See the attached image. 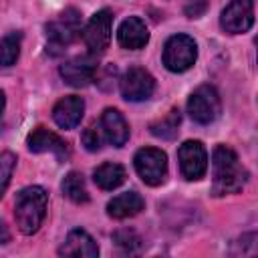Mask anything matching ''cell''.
<instances>
[{"mask_svg": "<svg viewBox=\"0 0 258 258\" xmlns=\"http://www.w3.org/2000/svg\"><path fill=\"white\" fill-rule=\"evenodd\" d=\"M143 208H145V202L137 191H123L113 200H109L107 214L115 220H125V218L137 216Z\"/></svg>", "mask_w": 258, "mask_h": 258, "instance_id": "17", "label": "cell"}, {"mask_svg": "<svg viewBox=\"0 0 258 258\" xmlns=\"http://www.w3.org/2000/svg\"><path fill=\"white\" fill-rule=\"evenodd\" d=\"M14 167H16V155L12 151H0V198L4 196L10 183Z\"/></svg>", "mask_w": 258, "mask_h": 258, "instance_id": "22", "label": "cell"}, {"mask_svg": "<svg viewBox=\"0 0 258 258\" xmlns=\"http://www.w3.org/2000/svg\"><path fill=\"white\" fill-rule=\"evenodd\" d=\"M26 145H28V149L34 151V153H46V151H50V153L56 155L58 161H64V159H69V155H71L69 143H67L64 139H60L56 133L48 131L46 127H36V129L28 135Z\"/></svg>", "mask_w": 258, "mask_h": 258, "instance_id": "12", "label": "cell"}, {"mask_svg": "<svg viewBox=\"0 0 258 258\" xmlns=\"http://www.w3.org/2000/svg\"><path fill=\"white\" fill-rule=\"evenodd\" d=\"M254 24V2L252 0H230L222 10L220 26L228 34L248 32Z\"/></svg>", "mask_w": 258, "mask_h": 258, "instance_id": "10", "label": "cell"}, {"mask_svg": "<svg viewBox=\"0 0 258 258\" xmlns=\"http://www.w3.org/2000/svg\"><path fill=\"white\" fill-rule=\"evenodd\" d=\"M125 177H127L125 167H123L121 163H111V161L99 165V167L95 169V173H93L95 183H97L101 189H107V191L119 187V185L125 181Z\"/></svg>", "mask_w": 258, "mask_h": 258, "instance_id": "18", "label": "cell"}, {"mask_svg": "<svg viewBox=\"0 0 258 258\" xmlns=\"http://www.w3.org/2000/svg\"><path fill=\"white\" fill-rule=\"evenodd\" d=\"M46 206H48V194L44 187L28 185L20 189L14 200V220L18 230L26 236L34 234L46 216Z\"/></svg>", "mask_w": 258, "mask_h": 258, "instance_id": "2", "label": "cell"}, {"mask_svg": "<svg viewBox=\"0 0 258 258\" xmlns=\"http://www.w3.org/2000/svg\"><path fill=\"white\" fill-rule=\"evenodd\" d=\"M60 256H75V258H95L99 256V246L93 236L81 228L71 230L62 246L58 248Z\"/></svg>", "mask_w": 258, "mask_h": 258, "instance_id": "14", "label": "cell"}, {"mask_svg": "<svg viewBox=\"0 0 258 258\" xmlns=\"http://www.w3.org/2000/svg\"><path fill=\"white\" fill-rule=\"evenodd\" d=\"M60 189L75 204H87L89 202V191H87V185H85V177L79 171H69L67 177L60 183Z\"/></svg>", "mask_w": 258, "mask_h": 258, "instance_id": "19", "label": "cell"}, {"mask_svg": "<svg viewBox=\"0 0 258 258\" xmlns=\"http://www.w3.org/2000/svg\"><path fill=\"white\" fill-rule=\"evenodd\" d=\"M22 32H10L0 40V67H12L20 56Z\"/></svg>", "mask_w": 258, "mask_h": 258, "instance_id": "21", "label": "cell"}, {"mask_svg": "<svg viewBox=\"0 0 258 258\" xmlns=\"http://www.w3.org/2000/svg\"><path fill=\"white\" fill-rule=\"evenodd\" d=\"M135 171L147 185H161L167 177V155L157 147H143L133 157Z\"/></svg>", "mask_w": 258, "mask_h": 258, "instance_id": "6", "label": "cell"}, {"mask_svg": "<svg viewBox=\"0 0 258 258\" xmlns=\"http://www.w3.org/2000/svg\"><path fill=\"white\" fill-rule=\"evenodd\" d=\"M81 12L77 8L62 10L46 24V42L52 52H60L81 36Z\"/></svg>", "mask_w": 258, "mask_h": 258, "instance_id": "3", "label": "cell"}, {"mask_svg": "<svg viewBox=\"0 0 258 258\" xmlns=\"http://www.w3.org/2000/svg\"><path fill=\"white\" fill-rule=\"evenodd\" d=\"M113 242H117V246L123 248L125 252H135L139 248L141 238L133 230H119L113 234Z\"/></svg>", "mask_w": 258, "mask_h": 258, "instance_id": "23", "label": "cell"}, {"mask_svg": "<svg viewBox=\"0 0 258 258\" xmlns=\"http://www.w3.org/2000/svg\"><path fill=\"white\" fill-rule=\"evenodd\" d=\"M111 24H113V12L103 8L95 12L87 22V26L81 30L83 42L91 54L99 56L101 52H105V48L111 42Z\"/></svg>", "mask_w": 258, "mask_h": 258, "instance_id": "7", "label": "cell"}, {"mask_svg": "<svg viewBox=\"0 0 258 258\" xmlns=\"http://www.w3.org/2000/svg\"><path fill=\"white\" fill-rule=\"evenodd\" d=\"M198 58V44L187 34H173L163 46V64L171 73H183L194 67Z\"/></svg>", "mask_w": 258, "mask_h": 258, "instance_id": "4", "label": "cell"}, {"mask_svg": "<svg viewBox=\"0 0 258 258\" xmlns=\"http://www.w3.org/2000/svg\"><path fill=\"white\" fill-rule=\"evenodd\" d=\"M119 91L127 101H133V103L147 101L155 91V79L151 77L149 71L141 67H131L121 75Z\"/></svg>", "mask_w": 258, "mask_h": 258, "instance_id": "8", "label": "cell"}, {"mask_svg": "<svg viewBox=\"0 0 258 258\" xmlns=\"http://www.w3.org/2000/svg\"><path fill=\"white\" fill-rule=\"evenodd\" d=\"M95 75H97V56L91 52L75 56L60 67V77L71 87H87L91 81H95Z\"/></svg>", "mask_w": 258, "mask_h": 258, "instance_id": "11", "label": "cell"}, {"mask_svg": "<svg viewBox=\"0 0 258 258\" xmlns=\"http://www.w3.org/2000/svg\"><path fill=\"white\" fill-rule=\"evenodd\" d=\"M222 111V101H220V95L218 91L212 87V85H202L198 87L189 99H187V113L189 117L200 123V125H210L218 119Z\"/></svg>", "mask_w": 258, "mask_h": 258, "instance_id": "5", "label": "cell"}, {"mask_svg": "<svg viewBox=\"0 0 258 258\" xmlns=\"http://www.w3.org/2000/svg\"><path fill=\"white\" fill-rule=\"evenodd\" d=\"M212 169H214V194L216 196L236 194L248 181V171L242 167L236 151L228 145H218L214 149Z\"/></svg>", "mask_w": 258, "mask_h": 258, "instance_id": "1", "label": "cell"}, {"mask_svg": "<svg viewBox=\"0 0 258 258\" xmlns=\"http://www.w3.org/2000/svg\"><path fill=\"white\" fill-rule=\"evenodd\" d=\"M210 6V0H183V12L187 18H200Z\"/></svg>", "mask_w": 258, "mask_h": 258, "instance_id": "25", "label": "cell"}, {"mask_svg": "<svg viewBox=\"0 0 258 258\" xmlns=\"http://www.w3.org/2000/svg\"><path fill=\"white\" fill-rule=\"evenodd\" d=\"M117 42L123 48H129V50L143 48L149 42V30H147L145 22L137 16L125 18L119 24V30H117Z\"/></svg>", "mask_w": 258, "mask_h": 258, "instance_id": "15", "label": "cell"}, {"mask_svg": "<svg viewBox=\"0 0 258 258\" xmlns=\"http://www.w3.org/2000/svg\"><path fill=\"white\" fill-rule=\"evenodd\" d=\"M179 121H181V115L177 109H169L161 119L153 121L149 125L151 133L155 137H161V139H173L177 135V127H179Z\"/></svg>", "mask_w": 258, "mask_h": 258, "instance_id": "20", "label": "cell"}, {"mask_svg": "<svg viewBox=\"0 0 258 258\" xmlns=\"http://www.w3.org/2000/svg\"><path fill=\"white\" fill-rule=\"evenodd\" d=\"M177 159H179V169L181 175L187 181H198L206 175L208 171V153L202 141L189 139L179 145L177 149Z\"/></svg>", "mask_w": 258, "mask_h": 258, "instance_id": "9", "label": "cell"}, {"mask_svg": "<svg viewBox=\"0 0 258 258\" xmlns=\"http://www.w3.org/2000/svg\"><path fill=\"white\" fill-rule=\"evenodd\" d=\"M99 127L103 131L105 139L115 147H123L127 143V139H129V125H127L125 117L113 107H107L103 111Z\"/></svg>", "mask_w": 258, "mask_h": 258, "instance_id": "16", "label": "cell"}, {"mask_svg": "<svg viewBox=\"0 0 258 258\" xmlns=\"http://www.w3.org/2000/svg\"><path fill=\"white\" fill-rule=\"evenodd\" d=\"M81 141H83V145H85L87 151H99V149H101V141H103L99 127H97V125H89V127L83 131Z\"/></svg>", "mask_w": 258, "mask_h": 258, "instance_id": "24", "label": "cell"}, {"mask_svg": "<svg viewBox=\"0 0 258 258\" xmlns=\"http://www.w3.org/2000/svg\"><path fill=\"white\" fill-rule=\"evenodd\" d=\"M10 240V230H8V226L0 220V244H6Z\"/></svg>", "mask_w": 258, "mask_h": 258, "instance_id": "26", "label": "cell"}, {"mask_svg": "<svg viewBox=\"0 0 258 258\" xmlns=\"http://www.w3.org/2000/svg\"><path fill=\"white\" fill-rule=\"evenodd\" d=\"M4 107H6V97L0 91V127H2V115H4Z\"/></svg>", "mask_w": 258, "mask_h": 258, "instance_id": "27", "label": "cell"}, {"mask_svg": "<svg viewBox=\"0 0 258 258\" xmlns=\"http://www.w3.org/2000/svg\"><path fill=\"white\" fill-rule=\"evenodd\" d=\"M83 113H85V101L77 95L62 97L52 107V119L60 129H75L81 123Z\"/></svg>", "mask_w": 258, "mask_h": 258, "instance_id": "13", "label": "cell"}]
</instances>
